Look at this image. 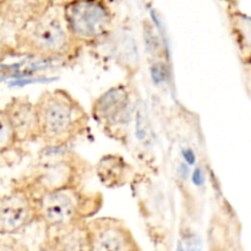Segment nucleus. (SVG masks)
I'll use <instances>...</instances> for the list:
<instances>
[{
    "mask_svg": "<svg viewBox=\"0 0 251 251\" xmlns=\"http://www.w3.org/2000/svg\"><path fill=\"white\" fill-rule=\"evenodd\" d=\"M90 172V162L78 152L70 149H46L12 181L11 188L26 191L36 200L59 189L82 185Z\"/></svg>",
    "mask_w": 251,
    "mask_h": 251,
    "instance_id": "f257e3e1",
    "label": "nucleus"
},
{
    "mask_svg": "<svg viewBox=\"0 0 251 251\" xmlns=\"http://www.w3.org/2000/svg\"><path fill=\"white\" fill-rule=\"evenodd\" d=\"M34 104L41 129L39 141L46 149H69L87 131L90 114L69 91H44Z\"/></svg>",
    "mask_w": 251,
    "mask_h": 251,
    "instance_id": "f03ea898",
    "label": "nucleus"
},
{
    "mask_svg": "<svg viewBox=\"0 0 251 251\" xmlns=\"http://www.w3.org/2000/svg\"><path fill=\"white\" fill-rule=\"evenodd\" d=\"M14 43L19 56L64 63L76 59L82 50L66 27L60 5H54L41 17L16 29Z\"/></svg>",
    "mask_w": 251,
    "mask_h": 251,
    "instance_id": "7ed1b4c3",
    "label": "nucleus"
},
{
    "mask_svg": "<svg viewBox=\"0 0 251 251\" xmlns=\"http://www.w3.org/2000/svg\"><path fill=\"white\" fill-rule=\"evenodd\" d=\"M102 193L82 185L68 186L36 199L37 222L49 229L68 227L95 217L103 206Z\"/></svg>",
    "mask_w": 251,
    "mask_h": 251,
    "instance_id": "20e7f679",
    "label": "nucleus"
},
{
    "mask_svg": "<svg viewBox=\"0 0 251 251\" xmlns=\"http://www.w3.org/2000/svg\"><path fill=\"white\" fill-rule=\"evenodd\" d=\"M64 21L80 47L103 46L115 31V14L105 0H68L60 5Z\"/></svg>",
    "mask_w": 251,
    "mask_h": 251,
    "instance_id": "39448f33",
    "label": "nucleus"
},
{
    "mask_svg": "<svg viewBox=\"0 0 251 251\" xmlns=\"http://www.w3.org/2000/svg\"><path fill=\"white\" fill-rule=\"evenodd\" d=\"M134 112V90L127 83L112 86L100 93L91 105V117L103 134L123 146L127 145Z\"/></svg>",
    "mask_w": 251,
    "mask_h": 251,
    "instance_id": "423d86ee",
    "label": "nucleus"
},
{
    "mask_svg": "<svg viewBox=\"0 0 251 251\" xmlns=\"http://www.w3.org/2000/svg\"><path fill=\"white\" fill-rule=\"evenodd\" d=\"M86 223L90 233V251H141L134 234L123 221L92 217Z\"/></svg>",
    "mask_w": 251,
    "mask_h": 251,
    "instance_id": "0eeeda50",
    "label": "nucleus"
},
{
    "mask_svg": "<svg viewBox=\"0 0 251 251\" xmlns=\"http://www.w3.org/2000/svg\"><path fill=\"white\" fill-rule=\"evenodd\" d=\"M37 222L36 200L26 191L11 188L0 195V235H12Z\"/></svg>",
    "mask_w": 251,
    "mask_h": 251,
    "instance_id": "6e6552de",
    "label": "nucleus"
},
{
    "mask_svg": "<svg viewBox=\"0 0 251 251\" xmlns=\"http://www.w3.org/2000/svg\"><path fill=\"white\" fill-rule=\"evenodd\" d=\"M4 110L10 120L16 140L21 146L26 144H33L39 141L41 129L36 104L25 96L12 97Z\"/></svg>",
    "mask_w": 251,
    "mask_h": 251,
    "instance_id": "1a4fd4ad",
    "label": "nucleus"
},
{
    "mask_svg": "<svg viewBox=\"0 0 251 251\" xmlns=\"http://www.w3.org/2000/svg\"><path fill=\"white\" fill-rule=\"evenodd\" d=\"M54 5V0H2L0 16L19 29L41 17Z\"/></svg>",
    "mask_w": 251,
    "mask_h": 251,
    "instance_id": "9d476101",
    "label": "nucleus"
},
{
    "mask_svg": "<svg viewBox=\"0 0 251 251\" xmlns=\"http://www.w3.org/2000/svg\"><path fill=\"white\" fill-rule=\"evenodd\" d=\"M95 169L98 180L108 189L127 185L136 174L134 167L119 153H108L100 157Z\"/></svg>",
    "mask_w": 251,
    "mask_h": 251,
    "instance_id": "9b49d317",
    "label": "nucleus"
},
{
    "mask_svg": "<svg viewBox=\"0 0 251 251\" xmlns=\"http://www.w3.org/2000/svg\"><path fill=\"white\" fill-rule=\"evenodd\" d=\"M46 242L54 251H90V233L86 221L64 228L49 229Z\"/></svg>",
    "mask_w": 251,
    "mask_h": 251,
    "instance_id": "f8f14e48",
    "label": "nucleus"
},
{
    "mask_svg": "<svg viewBox=\"0 0 251 251\" xmlns=\"http://www.w3.org/2000/svg\"><path fill=\"white\" fill-rule=\"evenodd\" d=\"M114 56L120 68L124 69L129 75L136 74L139 69V58L136 53V44L131 37L122 36L120 39H118Z\"/></svg>",
    "mask_w": 251,
    "mask_h": 251,
    "instance_id": "ddd939ff",
    "label": "nucleus"
},
{
    "mask_svg": "<svg viewBox=\"0 0 251 251\" xmlns=\"http://www.w3.org/2000/svg\"><path fill=\"white\" fill-rule=\"evenodd\" d=\"M4 108L0 107V159L21 150Z\"/></svg>",
    "mask_w": 251,
    "mask_h": 251,
    "instance_id": "4468645a",
    "label": "nucleus"
},
{
    "mask_svg": "<svg viewBox=\"0 0 251 251\" xmlns=\"http://www.w3.org/2000/svg\"><path fill=\"white\" fill-rule=\"evenodd\" d=\"M144 36L145 39H146V46L149 53L153 58H156L157 60H166V47H164L161 37L157 34L156 31H153L152 26H146L144 31Z\"/></svg>",
    "mask_w": 251,
    "mask_h": 251,
    "instance_id": "2eb2a0df",
    "label": "nucleus"
},
{
    "mask_svg": "<svg viewBox=\"0 0 251 251\" xmlns=\"http://www.w3.org/2000/svg\"><path fill=\"white\" fill-rule=\"evenodd\" d=\"M9 56H19L16 47L14 39H10L6 32L0 28V63Z\"/></svg>",
    "mask_w": 251,
    "mask_h": 251,
    "instance_id": "dca6fc26",
    "label": "nucleus"
},
{
    "mask_svg": "<svg viewBox=\"0 0 251 251\" xmlns=\"http://www.w3.org/2000/svg\"><path fill=\"white\" fill-rule=\"evenodd\" d=\"M0 251H29V249L20 240L4 235V238H0Z\"/></svg>",
    "mask_w": 251,
    "mask_h": 251,
    "instance_id": "f3484780",
    "label": "nucleus"
},
{
    "mask_svg": "<svg viewBox=\"0 0 251 251\" xmlns=\"http://www.w3.org/2000/svg\"><path fill=\"white\" fill-rule=\"evenodd\" d=\"M39 251H54V250H53V248H51L50 245L48 244V243L44 242V244L42 245V247H41V250H39Z\"/></svg>",
    "mask_w": 251,
    "mask_h": 251,
    "instance_id": "a211bd4d",
    "label": "nucleus"
}]
</instances>
